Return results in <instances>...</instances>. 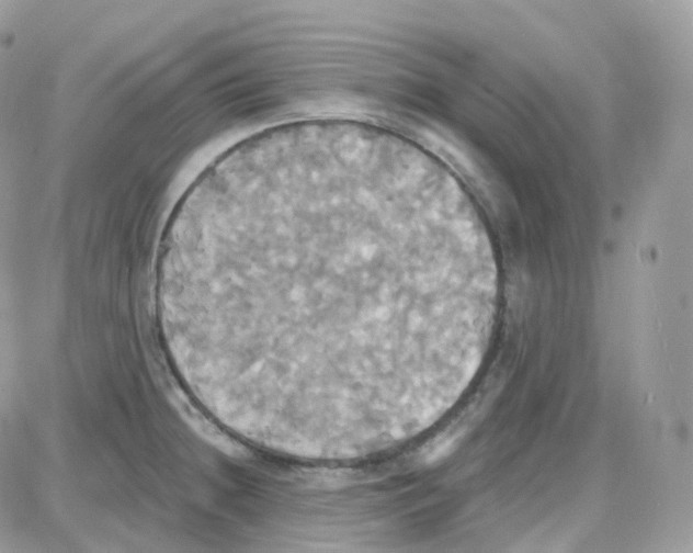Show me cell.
<instances>
[{
	"label": "cell",
	"mask_w": 693,
	"mask_h": 553,
	"mask_svg": "<svg viewBox=\"0 0 693 553\" xmlns=\"http://www.w3.org/2000/svg\"><path fill=\"white\" fill-rule=\"evenodd\" d=\"M156 294L209 407L270 452L385 441L446 403L498 295L475 205L371 127L266 135L185 196Z\"/></svg>",
	"instance_id": "obj_1"
}]
</instances>
